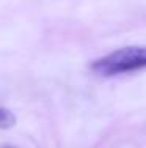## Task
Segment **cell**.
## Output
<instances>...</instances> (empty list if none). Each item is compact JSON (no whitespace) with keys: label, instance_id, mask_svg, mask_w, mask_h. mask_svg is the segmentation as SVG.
I'll return each mask as SVG.
<instances>
[{"label":"cell","instance_id":"2","mask_svg":"<svg viewBox=\"0 0 146 148\" xmlns=\"http://www.w3.org/2000/svg\"><path fill=\"white\" fill-rule=\"evenodd\" d=\"M16 123V117L8 110V109H0V128L8 129Z\"/></svg>","mask_w":146,"mask_h":148},{"label":"cell","instance_id":"1","mask_svg":"<svg viewBox=\"0 0 146 148\" xmlns=\"http://www.w3.org/2000/svg\"><path fill=\"white\" fill-rule=\"evenodd\" d=\"M91 71L102 77L135 73L146 68V46H129L116 49L110 54L96 58L90 65Z\"/></svg>","mask_w":146,"mask_h":148}]
</instances>
